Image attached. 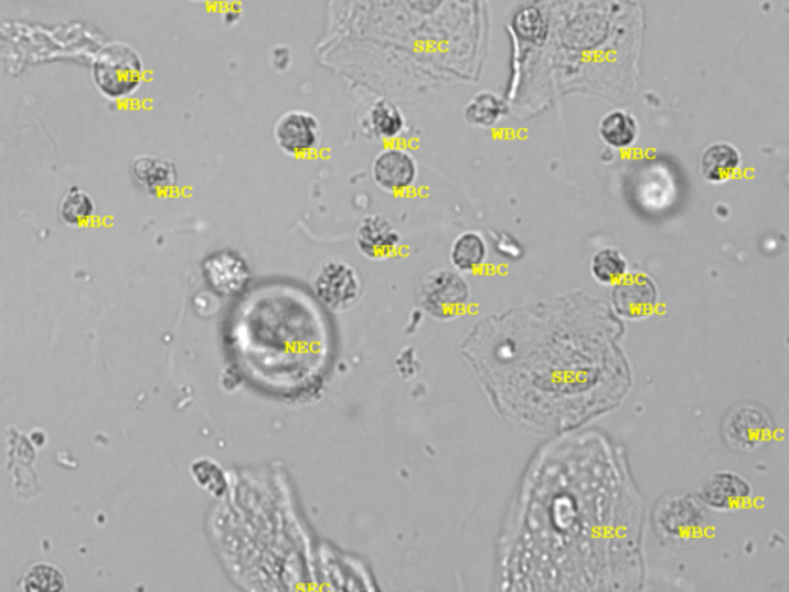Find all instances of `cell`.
<instances>
[{"instance_id": "cell-20", "label": "cell", "mask_w": 789, "mask_h": 592, "mask_svg": "<svg viewBox=\"0 0 789 592\" xmlns=\"http://www.w3.org/2000/svg\"><path fill=\"white\" fill-rule=\"evenodd\" d=\"M512 29L522 41L540 44L547 36L546 19L540 8L526 6L516 11L512 19Z\"/></svg>"}, {"instance_id": "cell-4", "label": "cell", "mask_w": 789, "mask_h": 592, "mask_svg": "<svg viewBox=\"0 0 789 592\" xmlns=\"http://www.w3.org/2000/svg\"><path fill=\"white\" fill-rule=\"evenodd\" d=\"M722 431L731 450L754 452L771 438L775 424L764 409L753 404H738L726 414Z\"/></svg>"}, {"instance_id": "cell-10", "label": "cell", "mask_w": 789, "mask_h": 592, "mask_svg": "<svg viewBox=\"0 0 789 592\" xmlns=\"http://www.w3.org/2000/svg\"><path fill=\"white\" fill-rule=\"evenodd\" d=\"M130 175L136 187L149 197L167 198L178 189L179 170L172 159L154 155L136 156Z\"/></svg>"}, {"instance_id": "cell-1", "label": "cell", "mask_w": 789, "mask_h": 592, "mask_svg": "<svg viewBox=\"0 0 789 592\" xmlns=\"http://www.w3.org/2000/svg\"><path fill=\"white\" fill-rule=\"evenodd\" d=\"M141 54L127 42H110L92 62V80L97 92L110 103L131 99L146 81Z\"/></svg>"}, {"instance_id": "cell-19", "label": "cell", "mask_w": 789, "mask_h": 592, "mask_svg": "<svg viewBox=\"0 0 789 592\" xmlns=\"http://www.w3.org/2000/svg\"><path fill=\"white\" fill-rule=\"evenodd\" d=\"M590 274L597 283L614 286L628 274V263L617 249L606 247L598 251L590 261Z\"/></svg>"}, {"instance_id": "cell-14", "label": "cell", "mask_w": 789, "mask_h": 592, "mask_svg": "<svg viewBox=\"0 0 789 592\" xmlns=\"http://www.w3.org/2000/svg\"><path fill=\"white\" fill-rule=\"evenodd\" d=\"M486 260H488V244L480 233L469 230L455 237L450 247V263L455 271L460 274H473L480 271Z\"/></svg>"}, {"instance_id": "cell-7", "label": "cell", "mask_w": 789, "mask_h": 592, "mask_svg": "<svg viewBox=\"0 0 789 592\" xmlns=\"http://www.w3.org/2000/svg\"><path fill=\"white\" fill-rule=\"evenodd\" d=\"M611 299L620 317L643 319L654 314L659 306V289L651 276L633 272L614 284Z\"/></svg>"}, {"instance_id": "cell-16", "label": "cell", "mask_w": 789, "mask_h": 592, "mask_svg": "<svg viewBox=\"0 0 789 592\" xmlns=\"http://www.w3.org/2000/svg\"><path fill=\"white\" fill-rule=\"evenodd\" d=\"M598 134L606 146L625 150L632 147L639 138V124L631 113L612 110L601 118Z\"/></svg>"}, {"instance_id": "cell-5", "label": "cell", "mask_w": 789, "mask_h": 592, "mask_svg": "<svg viewBox=\"0 0 789 592\" xmlns=\"http://www.w3.org/2000/svg\"><path fill=\"white\" fill-rule=\"evenodd\" d=\"M276 146L294 158H307L320 150L322 128L320 119L306 110L284 113L274 127Z\"/></svg>"}, {"instance_id": "cell-12", "label": "cell", "mask_w": 789, "mask_h": 592, "mask_svg": "<svg viewBox=\"0 0 789 592\" xmlns=\"http://www.w3.org/2000/svg\"><path fill=\"white\" fill-rule=\"evenodd\" d=\"M204 276L216 294L232 296L247 286L250 268L238 253L221 251L205 260Z\"/></svg>"}, {"instance_id": "cell-17", "label": "cell", "mask_w": 789, "mask_h": 592, "mask_svg": "<svg viewBox=\"0 0 789 592\" xmlns=\"http://www.w3.org/2000/svg\"><path fill=\"white\" fill-rule=\"evenodd\" d=\"M96 201L81 187H72L60 204L62 222L70 228H83L96 216Z\"/></svg>"}, {"instance_id": "cell-13", "label": "cell", "mask_w": 789, "mask_h": 592, "mask_svg": "<svg viewBox=\"0 0 789 592\" xmlns=\"http://www.w3.org/2000/svg\"><path fill=\"white\" fill-rule=\"evenodd\" d=\"M742 169V155L729 142H713L702 151L699 170L711 184H723L736 178Z\"/></svg>"}, {"instance_id": "cell-18", "label": "cell", "mask_w": 789, "mask_h": 592, "mask_svg": "<svg viewBox=\"0 0 789 592\" xmlns=\"http://www.w3.org/2000/svg\"><path fill=\"white\" fill-rule=\"evenodd\" d=\"M504 104L491 92L477 93L465 108V119L469 126L492 128L503 118Z\"/></svg>"}, {"instance_id": "cell-23", "label": "cell", "mask_w": 789, "mask_h": 592, "mask_svg": "<svg viewBox=\"0 0 789 592\" xmlns=\"http://www.w3.org/2000/svg\"><path fill=\"white\" fill-rule=\"evenodd\" d=\"M189 2L202 3V2H209V0H189Z\"/></svg>"}, {"instance_id": "cell-15", "label": "cell", "mask_w": 789, "mask_h": 592, "mask_svg": "<svg viewBox=\"0 0 789 592\" xmlns=\"http://www.w3.org/2000/svg\"><path fill=\"white\" fill-rule=\"evenodd\" d=\"M369 131L383 141H394L406 130V116L399 110L398 105L387 99H378L373 103L367 113Z\"/></svg>"}, {"instance_id": "cell-11", "label": "cell", "mask_w": 789, "mask_h": 592, "mask_svg": "<svg viewBox=\"0 0 789 592\" xmlns=\"http://www.w3.org/2000/svg\"><path fill=\"white\" fill-rule=\"evenodd\" d=\"M751 494L753 488L744 477L728 471H721L706 478L699 496L703 505L710 506L715 511L726 512L744 508Z\"/></svg>"}, {"instance_id": "cell-9", "label": "cell", "mask_w": 789, "mask_h": 592, "mask_svg": "<svg viewBox=\"0 0 789 592\" xmlns=\"http://www.w3.org/2000/svg\"><path fill=\"white\" fill-rule=\"evenodd\" d=\"M358 251L365 258L381 261L391 258L399 251L402 233L387 216L373 213L361 220L355 233Z\"/></svg>"}, {"instance_id": "cell-21", "label": "cell", "mask_w": 789, "mask_h": 592, "mask_svg": "<svg viewBox=\"0 0 789 592\" xmlns=\"http://www.w3.org/2000/svg\"><path fill=\"white\" fill-rule=\"evenodd\" d=\"M23 590L45 592L64 590V575L50 564H34L23 578Z\"/></svg>"}, {"instance_id": "cell-2", "label": "cell", "mask_w": 789, "mask_h": 592, "mask_svg": "<svg viewBox=\"0 0 789 592\" xmlns=\"http://www.w3.org/2000/svg\"><path fill=\"white\" fill-rule=\"evenodd\" d=\"M310 286L314 296L333 311L352 309L363 295V282L356 267L343 258L321 261L313 271Z\"/></svg>"}, {"instance_id": "cell-6", "label": "cell", "mask_w": 789, "mask_h": 592, "mask_svg": "<svg viewBox=\"0 0 789 592\" xmlns=\"http://www.w3.org/2000/svg\"><path fill=\"white\" fill-rule=\"evenodd\" d=\"M371 173L373 182L383 192L402 194L417 184L419 167L409 150L388 146L373 158Z\"/></svg>"}, {"instance_id": "cell-8", "label": "cell", "mask_w": 789, "mask_h": 592, "mask_svg": "<svg viewBox=\"0 0 789 592\" xmlns=\"http://www.w3.org/2000/svg\"><path fill=\"white\" fill-rule=\"evenodd\" d=\"M655 521L660 532L670 539H691L701 532L706 512L693 497H670L657 509Z\"/></svg>"}, {"instance_id": "cell-22", "label": "cell", "mask_w": 789, "mask_h": 592, "mask_svg": "<svg viewBox=\"0 0 789 592\" xmlns=\"http://www.w3.org/2000/svg\"><path fill=\"white\" fill-rule=\"evenodd\" d=\"M210 459H200V462L194 463L193 474L196 482L200 483L202 488L210 490V493L220 494L224 488V477L221 473L220 467L213 465L209 467Z\"/></svg>"}, {"instance_id": "cell-3", "label": "cell", "mask_w": 789, "mask_h": 592, "mask_svg": "<svg viewBox=\"0 0 789 592\" xmlns=\"http://www.w3.org/2000/svg\"><path fill=\"white\" fill-rule=\"evenodd\" d=\"M469 284L460 272L438 268L423 278L418 304L429 317L447 321L461 315L469 306Z\"/></svg>"}]
</instances>
